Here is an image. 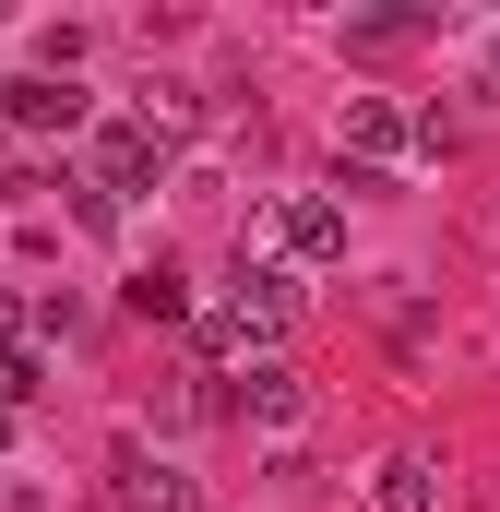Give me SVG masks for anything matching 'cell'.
I'll return each mask as SVG.
<instances>
[{
  "mask_svg": "<svg viewBox=\"0 0 500 512\" xmlns=\"http://www.w3.org/2000/svg\"><path fill=\"white\" fill-rule=\"evenodd\" d=\"M155 167H167V131H143V120H108V131H96V203L155 191Z\"/></svg>",
  "mask_w": 500,
  "mask_h": 512,
  "instance_id": "6da1fadb",
  "label": "cell"
},
{
  "mask_svg": "<svg viewBox=\"0 0 500 512\" xmlns=\"http://www.w3.org/2000/svg\"><path fill=\"white\" fill-rule=\"evenodd\" d=\"M108 501H120V512H203V501H191V477H179L167 453H143V441L108 453Z\"/></svg>",
  "mask_w": 500,
  "mask_h": 512,
  "instance_id": "7a4b0ae2",
  "label": "cell"
},
{
  "mask_svg": "<svg viewBox=\"0 0 500 512\" xmlns=\"http://www.w3.org/2000/svg\"><path fill=\"white\" fill-rule=\"evenodd\" d=\"M274 251H286V262H346V203L286 191V203H274Z\"/></svg>",
  "mask_w": 500,
  "mask_h": 512,
  "instance_id": "3957f363",
  "label": "cell"
},
{
  "mask_svg": "<svg viewBox=\"0 0 500 512\" xmlns=\"http://www.w3.org/2000/svg\"><path fill=\"white\" fill-rule=\"evenodd\" d=\"M227 310H239V322H250V346L274 358V334L298 322V274H286V262H250L239 286H227Z\"/></svg>",
  "mask_w": 500,
  "mask_h": 512,
  "instance_id": "277c9868",
  "label": "cell"
},
{
  "mask_svg": "<svg viewBox=\"0 0 500 512\" xmlns=\"http://www.w3.org/2000/svg\"><path fill=\"white\" fill-rule=\"evenodd\" d=\"M239 417L250 429H298V417H310V382H298L286 358H250L239 370Z\"/></svg>",
  "mask_w": 500,
  "mask_h": 512,
  "instance_id": "5b68a950",
  "label": "cell"
},
{
  "mask_svg": "<svg viewBox=\"0 0 500 512\" xmlns=\"http://www.w3.org/2000/svg\"><path fill=\"white\" fill-rule=\"evenodd\" d=\"M0 108H12V131H84V84L24 72V84H0Z\"/></svg>",
  "mask_w": 500,
  "mask_h": 512,
  "instance_id": "8992f818",
  "label": "cell"
},
{
  "mask_svg": "<svg viewBox=\"0 0 500 512\" xmlns=\"http://www.w3.org/2000/svg\"><path fill=\"white\" fill-rule=\"evenodd\" d=\"M370 512H441V465H429V453H393L370 477Z\"/></svg>",
  "mask_w": 500,
  "mask_h": 512,
  "instance_id": "52a82bcc",
  "label": "cell"
},
{
  "mask_svg": "<svg viewBox=\"0 0 500 512\" xmlns=\"http://www.w3.org/2000/svg\"><path fill=\"white\" fill-rule=\"evenodd\" d=\"M346 143H358V155H405V143H417V120H405V108H393V96H346Z\"/></svg>",
  "mask_w": 500,
  "mask_h": 512,
  "instance_id": "ba28073f",
  "label": "cell"
},
{
  "mask_svg": "<svg viewBox=\"0 0 500 512\" xmlns=\"http://www.w3.org/2000/svg\"><path fill=\"white\" fill-rule=\"evenodd\" d=\"M120 298L143 310V322H191V274H179V262H143V274H131Z\"/></svg>",
  "mask_w": 500,
  "mask_h": 512,
  "instance_id": "9c48e42d",
  "label": "cell"
},
{
  "mask_svg": "<svg viewBox=\"0 0 500 512\" xmlns=\"http://www.w3.org/2000/svg\"><path fill=\"white\" fill-rule=\"evenodd\" d=\"M36 393H48V358H36V346H12V358H0V405H36Z\"/></svg>",
  "mask_w": 500,
  "mask_h": 512,
  "instance_id": "30bf717a",
  "label": "cell"
},
{
  "mask_svg": "<svg viewBox=\"0 0 500 512\" xmlns=\"http://www.w3.org/2000/svg\"><path fill=\"white\" fill-rule=\"evenodd\" d=\"M12 334H24V310H12V298H0V358H12Z\"/></svg>",
  "mask_w": 500,
  "mask_h": 512,
  "instance_id": "8fae6325",
  "label": "cell"
},
{
  "mask_svg": "<svg viewBox=\"0 0 500 512\" xmlns=\"http://www.w3.org/2000/svg\"><path fill=\"white\" fill-rule=\"evenodd\" d=\"M489 96H500V36H489Z\"/></svg>",
  "mask_w": 500,
  "mask_h": 512,
  "instance_id": "7c38bea8",
  "label": "cell"
},
{
  "mask_svg": "<svg viewBox=\"0 0 500 512\" xmlns=\"http://www.w3.org/2000/svg\"><path fill=\"white\" fill-rule=\"evenodd\" d=\"M0 441H12V405H0Z\"/></svg>",
  "mask_w": 500,
  "mask_h": 512,
  "instance_id": "4fadbf2b",
  "label": "cell"
}]
</instances>
